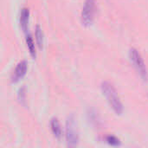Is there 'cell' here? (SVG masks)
Here are the masks:
<instances>
[{
  "label": "cell",
  "mask_w": 148,
  "mask_h": 148,
  "mask_svg": "<svg viewBox=\"0 0 148 148\" xmlns=\"http://www.w3.org/2000/svg\"><path fill=\"white\" fill-rule=\"evenodd\" d=\"M101 91L103 95L106 97L108 104L114 111L116 114H121L123 112V105L118 95L115 88L112 83L108 82H104L101 83Z\"/></svg>",
  "instance_id": "6da1fadb"
},
{
  "label": "cell",
  "mask_w": 148,
  "mask_h": 148,
  "mask_svg": "<svg viewBox=\"0 0 148 148\" xmlns=\"http://www.w3.org/2000/svg\"><path fill=\"white\" fill-rule=\"evenodd\" d=\"M66 140L69 147H75L79 142V135L77 131L76 121L74 114L68 117L66 121Z\"/></svg>",
  "instance_id": "7a4b0ae2"
},
{
  "label": "cell",
  "mask_w": 148,
  "mask_h": 148,
  "mask_svg": "<svg viewBox=\"0 0 148 148\" xmlns=\"http://www.w3.org/2000/svg\"><path fill=\"white\" fill-rule=\"evenodd\" d=\"M129 59H130L131 63L133 64V66L134 67V69H136V71L140 75V76L144 81H147L148 73L146 64L144 62V60H143L142 56H140V54L139 53V51L136 49L132 48L130 49V51H129Z\"/></svg>",
  "instance_id": "3957f363"
},
{
  "label": "cell",
  "mask_w": 148,
  "mask_h": 148,
  "mask_svg": "<svg viewBox=\"0 0 148 148\" xmlns=\"http://www.w3.org/2000/svg\"><path fill=\"white\" fill-rule=\"evenodd\" d=\"M95 12H96L95 0H86L81 16L82 23L85 27H88L93 23L95 20Z\"/></svg>",
  "instance_id": "277c9868"
},
{
  "label": "cell",
  "mask_w": 148,
  "mask_h": 148,
  "mask_svg": "<svg viewBox=\"0 0 148 148\" xmlns=\"http://www.w3.org/2000/svg\"><path fill=\"white\" fill-rule=\"evenodd\" d=\"M27 69H28V65L26 61H21L16 67L13 76L11 77V82L13 83H16L20 80H22L26 75Z\"/></svg>",
  "instance_id": "5b68a950"
},
{
  "label": "cell",
  "mask_w": 148,
  "mask_h": 148,
  "mask_svg": "<svg viewBox=\"0 0 148 148\" xmlns=\"http://www.w3.org/2000/svg\"><path fill=\"white\" fill-rule=\"evenodd\" d=\"M29 18V9H27V8L22 9L21 14H20V26L23 32H27V30H28Z\"/></svg>",
  "instance_id": "8992f818"
},
{
  "label": "cell",
  "mask_w": 148,
  "mask_h": 148,
  "mask_svg": "<svg viewBox=\"0 0 148 148\" xmlns=\"http://www.w3.org/2000/svg\"><path fill=\"white\" fill-rule=\"evenodd\" d=\"M50 127H51V131L54 134V136L57 139L60 140L62 134V127L61 125L58 121V120L56 118H53L50 121Z\"/></svg>",
  "instance_id": "52a82bcc"
},
{
  "label": "cell",
  "mask_w": 148,
  "mask_h": 148,
  "mask_svg": "<svg viewBox=\"0 0 148 148\" xmlns=\"http://www.w3.org/2000/svg\"><path fill=\"white\" fill-rule=\"evenodd\" d=\"M36 44L39 48V49H42L43 48V33L42 30V28L39 25H36Z\"/></svg>",
  "instance_id": "ba28073f"
},
{
  "label": "cell",
  "mask_w": 148,
  "mask_h": 148,
  "mask_svg": "<svg viewBox=\"0 0 148 148\" xmlns=\"http://www.w3.org/2000/svg\"><path fill=\"white\" fill-rule=\"evenodd\" d=\"M26 43H27V47L29 51V54L31 56V57L33 59H35L36 57V47H35V42L32 39V37L29 35L26 36Z\"/></svg>",
  "instance_id": "9c48e42d"
},
{
  "label": "cell",
  "mask_w": 148,
  "mask_h": 148,
  "mask_svg": "<svg viewBox=\"0 0 148 148\" xmlns=\"http://www.w3.org/2000/svg\"><path fill=\"white\" fill-rule=\"evenodd\" d=\"M106 140L107 142L110 145V146H113V147H118L121 145V141L118 138H116L115 136H113V135H109L106 138Z\"/></svg>",
  "instance_id": "30bf717a"
},
{
  "label": "cell",
  "mask_w": 148,
  "mask_h": 148,
  "mask_svg": "<svg viewBox=\"0 0 148 148\" xmlns=\"http://www.w3.org/2000/svg\"><path fill=\"white\" fill-rule=\"evenodd\" d=\"M18 100L20 101L21 103H23L25 101V88H22L18 91Z\"/></svg>",
  "instance_id": "8fae6325"
}]
</instances>
